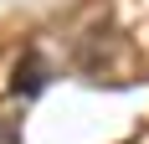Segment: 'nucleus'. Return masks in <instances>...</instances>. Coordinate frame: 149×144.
<instances>
[{
    "label": "nucleus",
    "instance_id": "obj_1",
    "mask_svg": "<svg viewBox=\"0 0 149 144\" xmlns=\"http://www.w3.org/2000/svg\"><path fill=\"white\" fill-rule=\"evenodd\" d=\"M41 82H46V72H41L36 57H26L21 67H15V93H41Z\"/></svg>",
    "mask_w": 149,
    "mask_h": 144
}]
</instances>
